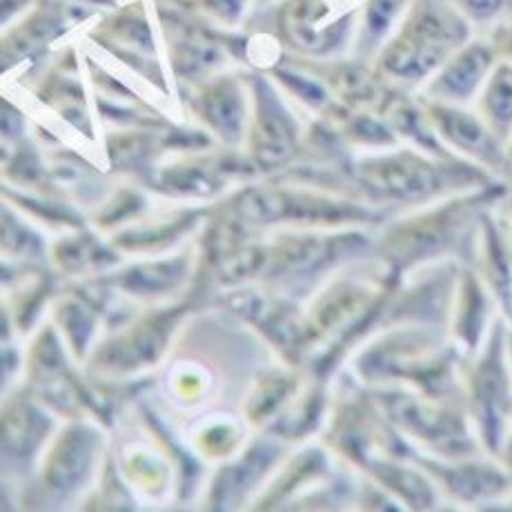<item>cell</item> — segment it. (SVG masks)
<instances>
[{"mask_svg":"<svg viewBox=\"0 0 512 512\" xmlns=\"http://www.w3.org/2000/svg\"><path fill=\"white\" fill-rule=\"evenodd\" d=\"M464 36V27L439 12H426L412 25L410 36L395 52V72L403 76H421L435 67L450 45Z\"/></svg>","mask_w":512,"mask_h":512,"instance_id":"6da1fadb","label":"cell"},{"mask_svg":"<svg viewBox=\"0 0 512 512\" xmlns=\"http://www.w3.org/2000/svg\"><path fill=\"white\" fill-rule=\"evenodd\" d=\"M492 56L484 47H472L461 54L439 78V92L452 98H466L475 92L481 78L490 67Z\"/></svg>","mask_w":512,"mask_h":512,"instance_id":"7a4b0ae2","label":"cell"},{"mask_svg":"<svg viewBox=\"0 0 512 512\" xmlns=\"http://www.w3.org/2000/svg\"><path fill=\"white\" fill-rule=\"evenodd\" d=\"M486 110L497 132L508 136L512 132V67H499L486 92Z\"/></svg>","mask_w":512,"mask_h":512,"instance_id":"3957f363","label":"cell"},{"mask_svg":"<svg viewBox=\"0 0 512 512\" xmlns=\"http://www.w3.org/2000/svg\"><path fill=\"white\" fill-rule=\"evenodd\" d=\"M446 123L452 139H457L461 145L468 147L472 152H479L486 161H495V159L501 161V152L497 150V145L492 143L488 132L481 130V125L477 121H472L468 116L448 112Z\"/></svg>","mask_w":512,"mask_h":512,"instance_id":"277c9868","label":"cell"},{"mask_svg":"<svg viewBox=\"0 0 512 512\" xmlns=\"http://www.w3.org/2000/svg\"><path fill=\"white\" fill-rule=\"evenodd\" d=\"M459 3L475 18H492L497 12H501L506 0H459Z\"/></svg>","mask_w":512,"mask_h":512,"instance_id":"5b68a950","label":"cell"},{"mask_svg":"<svg viewBox=\"0 0 512 512\" xmlns=\"http://www.w3.org/2000/svg\"><path fill=\"white\" fill-rule=\"evenodd\" d=\"M399 5V0H374L372 5V23L379 21V25L386 27L390 21V16L395 14V9Z\"/></svg>","mask_w":512,"mask_h":512,"instance_id":"8992f818","label":"cell"}]
</instances>
